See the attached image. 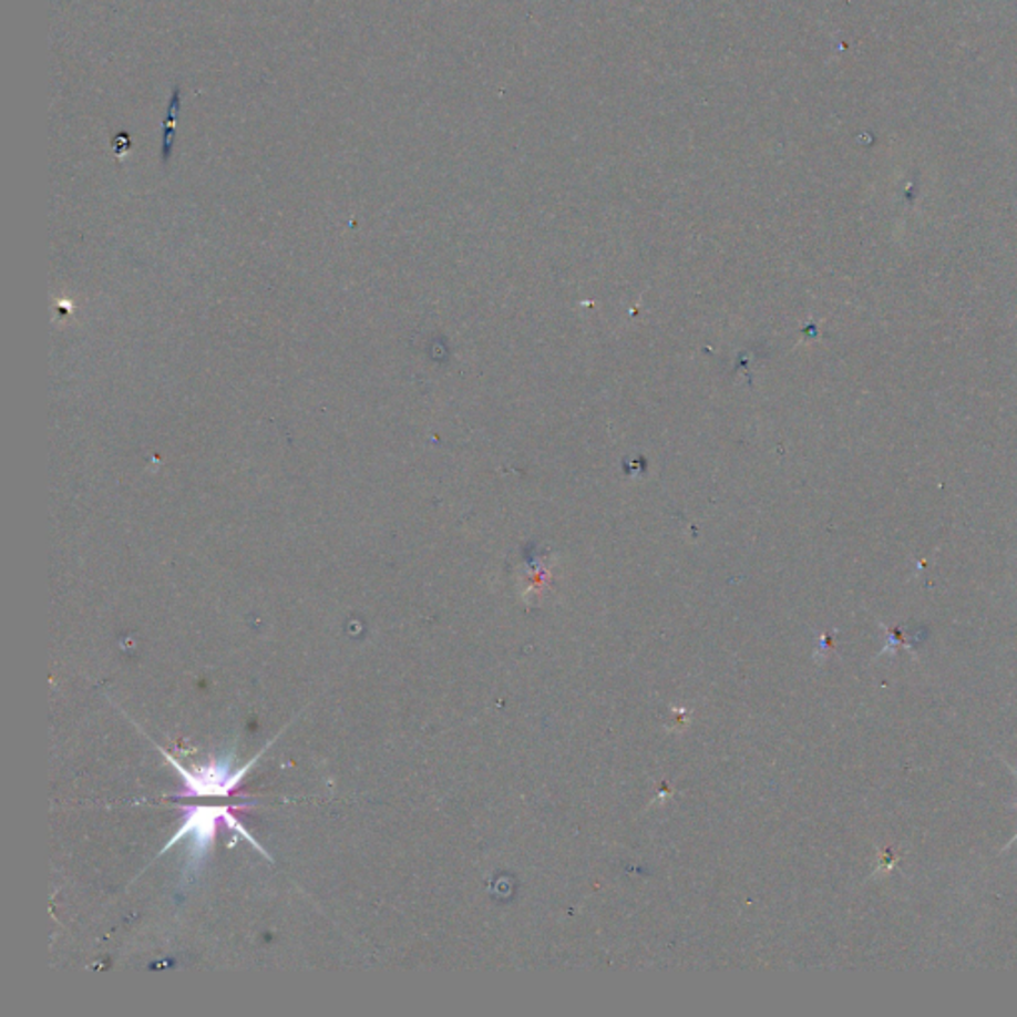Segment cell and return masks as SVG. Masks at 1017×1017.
<instances>
[{
  "label": "cell",
  "instance_id": "6da1fadb",
  "mask_svg": "<svg viewBox=\"0 0 1017 1017\" xmlns=\"http://www.w3.org/2000/svg\"><path fill=\"white\" fill-rule=\"evenodd\" d=\"M185 811V821L183 825L177 829V833L172 836V841L162 849V854L165 851H170L173 845L182 843L183 839H189V846H187V871L185 873H197L202 869L207 854L212 851L213 845H215V836H217V825L219 821H225L229 829L237 831L250 846H255L267 861H273L270 856L263 846L253 839V836L247 833V829L240 825L239 821L235 819V815L230 813L235 807H182Z\"/></svg>",
  "mask_w": 1017,
  "mask_h": 1017
},
{
  "label": "cell",
  "instance_id": "7a4b0ae2",
  "mask_svg": "<svg viewBox=\"0 0 1017 1017\" xmlns=\"http://www.w3.org/2000/svg\"><path fill=\"white\" fill-rule=\"evenodd\" d=\"M157 751H160V753L167 759V763L182 775L185 789L179 793V797H229L230 791H235V789L239 788L240 783H243V779L249 773L250 768L257 763V759H259L260 753H263L265 749L260 751L259 756H255V758L250 759L247 766L237 769L235 773H230V761H233V758L222 759V761H212V763H207V766H202V768L197 769H187L183 768L179 761H175L164 748L157 746Z\"/></svg>",
  "mask_w": 1017,
  "mask_h": 1017
},
{
  "label": "cell",
  "instance_id": "3957f363",
  "mask_svg": "<svg viewBox=\"0 0 1017 1017\" xmlns=\"http://www.w3.org/2000/svg\"><path fill=\"white\" fill-rule=\"evenodd\" d=\"M179 110H182V90H179V86H175L173 88L172 100H170V107H167V117H165L164 122L162 155H164L165 164L170 162V155H172L173 137H175V130H177Z\"/></svg>",
  "mask_w": 1017,
  "mask_h": 1017
}]
</instances>
